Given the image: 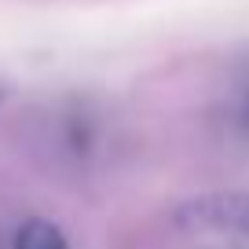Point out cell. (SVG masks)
Here are the masks:
<instances>
[{
	"label": "cell",
	"instance_id": "1",
	"mask_svg": "<svg viewBox=\"0 0 249 249\" xmlns=\"http://www.w3.org/2000/svg\"><path fill=\"white\" fill-rule=\"evenodd\" d=\"M169 227L183 238H216L249 249V191H213L169 213Z\"/></svg>",
	"mask_w": 249,
	"mask_h": 249
},
{
	"label": "cell",
	"instance_id": "2",
	"mask_svg": "<svg viewBox=\"0 0 249 249\" xmlns=\"http://www.w3.org/2000/svg\"><path fill=\"white\" fill-rule=\"evenodd\" d=\"M11 249H70V242H66V234H62L59 224H52V220H44V216H33V220H26V224L18 227Z\"/></svg>",
	"mask_w": 249,
	"mask_h": 249
},
{
	"label": "cell",
	"instance_id": "3",
	"mask_svg": "<svg viewBox=\"0 0 249 249\" xmlns=\"http://www.w3.org/2000/svg\"><path fill=\"white\" fill-rule=\"evenodd\" d=\"M220 110H224V124L227 128L249 140V70L238 73V81L231 85V92H227V99H224Z\"/></svg>",
	"mask_w": 249,
	"mask_h": 249
},
{
	"label": "cell",
	"instance_id": "4",
	"mask_svg": "<svg viewBox=\"0 0 249 249\" xmlns=\"http://www.w3.org/2000/svg\"><path fill=\"white\" fill-rule=\"evenodd\" d=\"M0 99H4V92H0Z\"/></svg>",
	"mask_w": 249,
	"mask_h": 249
}]
</instances>
